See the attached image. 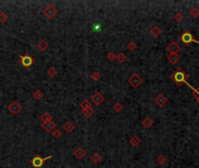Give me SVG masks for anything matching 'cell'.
I'll return each instance as SVG.
<instances>
[{"mask_svg": "<svg viewBox=\"0 0 199 168\" xmlns=\"http://www.w3.org/2000/svg\"><path fill=\"white\" fill-rule=\"evenodd\" d=\"M50 120H53V117H52V115L49 113V112H43V113L41 115V122H42V124L43 123H47V122H50Z\"/></svg>", "mask_w": 199, "mask_h": 168, "instance_id": "19", "label": "cell"}, {"mask_svg": "<svg viewBox=\"0 0 199 168\" xmlns=\"http://www.w3.org/2000/svg\"><path fill=\"white\" fill-rule=\"evenodd\" d=\"M155 103H156L158 106H164V105L167 103V98H166L163 94H158V95L155 97Z\"/></svg>", "mask_w": 199, "mask_h": 168, "instance_id": "10", "label": "cell"}, {"mask_svg": "<svg viewBox=\"0 0 199 168\" xmlns=\"http://www.w3.org/2000/svg\"><path fill=\"white\" fill-rule=\"evenodd\" d=\"M167 60L171 64H176L179 62V55L178 54H169Z\"/></svg>", "mask_w": 199, "mask_h": 168, "instance_id": "14", "label": "cell"}, {"mask_svg": "<svg viewBox=\"0 0 199 168\" xmlns=\"http://www.w3.org/2000/svg\"><path fill=\"white\" fill-rule=\"evenodd\" d=\"M21 110H22V106H21V104L18 103V102H12V103L8 105V112H10L11 115H13V116L19 115L20 112H21Z\"/></svg>", "mask_w": 199, "mask_h": 168, "instance_id": "6", "label": "cell"}, {"mask_svg": "<svg viewBox=\"0 0 199 168\" xmlns=\"http://www.w3.org/2000/svg\"><path fill=\"white\" fill-rule=\"evenodd\" d=\"M74 128H75V126H74V124L72 122H66L63 124V131L67 132V133H72L74 131Z\"/></svg>", "mask_w": 199, "mask_h": 168, "instance_id": "15", "label": "cell"}, {"mask_svg": "<svg viewBox=\"0 0 199 168\" xmlns=\"http://www.w3.org/2000/svg\"><path fill=\"white\" fill-rule=\"evenodd\" d=\"M187 78H189V75L186 74V72H184L182 69H178V70H176L174 74H172V76H171V79L177 84L178 87H180L183 83H187Z\"/></svg>", "mask_w": 199, "mask_h": 168, "instance_id": "1", "label": "cell"}, {"mask_svg": "<svg viewBox=\"0 0 199 168\" xmlns=\"http://www.w3.org/2000/svg\"><path fill=\"white\" fill-rule=\"evenodd\" d=\"M112 110L116 112V113H120V112L123 110V106H122V104L121 103H116L115 105H114V107H112Z\"/></svg>", "mask_w": 199, "mask_h": 168, "instance_id": "27", "label": "cell"}, {"mask_svg": "<svg viewBox=\"0 0 199 168\" xmlns=\"http://www.w3.org/2000/svg\"><path fill=\"white\" fill-rule=\"evenodd\" d=\"M166 161H167V159H166V156L165 155H158L157 156V162H158V165L159 166H164L165 163H166Z\"/></svg>", "mask_w": 199, "mask_h": 168, "instance_id": "24", "label": "cell"}, {"mask_svg": "<svg viewBox=\"0 0 199 168\" xmlns=\"http://www.w3.org/2000/svg\"><path fill=\"white\" fill-rule=\"evenodd\" d=\"M42 128H43L46 132H52V131H54V130L56 128V124H55V122L50 120V122L43 123V124H42Z\"/></svg>", "mask_w": 199, "mask_h": 168, "instance_id": "11", "label": "cell"}, {"mask_svg": "<svg viewBox=\"0 0 199 168\" xmlns=\"http://www.w3.org/2000/svg\"><path fill=\"white\" fill-rule=\"evenodd\" d=\"M187 84H189V83H187ZM189 85H190V84H189ZM190 88L193 90V95H197V96L199 97V88H198V89H194V88H192L191 85H190Z\"/></svg>", "mask_w": 199, "mask_h": 168, "instance_id": "35", "label": "cell"}, {"mask_svg": "<svg viewBox=\"0 0 199 168\" xmlns=\"http://www.w3.org/2000/svg\"><path fill=\"white\" fill-rule=\"evenodd\" d=\"M48 47H49V43H48L45 39H42V40H40V41L38 42V49H39L40 51H45V50H47V49H48Z\"/></svg>", "mask_w": 199, "mask_h": 168, "instance_id": "13", "label": "cell"}, {"mask_svg": "<svg viewBox=\"0 0 199 168\" xmlns=\"http://www.w3.org/2000/svg\"><path fill=\"white\" fill-rule=\"evenodd\" d=\"M150 34L154 36V38H158L160 34H162V31H160V28L157 27V26H154L151 29H150Z\"/></svg>", "mask_w": 199, "mask_h": 168, "instance_id": "17", "label": "cell"}, {"mask_svg": "<svg viewBox=\"0 0 199 168\" xmlns=\"http://www.w3.org/2000/svg\"><path fill=\"white\" fill-rule=\"evenodd\" d=\"M34 59L32 57V56L30 55V54H25V55H22L21 57L19 59V63L25 68V69H30L33 64H34Z\"/></svg>", "mask_w": 199, "mask_h": 168, "instance_id": "2", "label": "cell"}, {"mask_svg": "<svg viewBox=\"0 0 199 168\" xmlns=\"http://www.w3.org/2000/svg\"><path fill=\"white\" fill-rule=\"evenodd\" d=\"M190 15H191L192 18H198V16H199V8H198V7H193V8L191 10V12H190Z\"/></svg>", "mask_w": 199, "mask_h": 168, "instance_id": "28", "label": "cell"}, {"mask_svg": "<svg viewBox=\"0 0 199 168\" xmlns=\"http://www.w3.org/2000/svg\"><path fill=\"white\" fill-rule=\"evenodd\" d=\"M92 78H93L94 81H98V79L101 78V75H100L98 72H94V74L92 75Z\"/></svg>", "mask_w": 199, "mask_h": 168, "instance_id": "34", "label": "cell"}, {"mask_svg": "<svg viewBox=\"0 0 199 168\" xmlns=\"http://www.w3.org/2000/svg\"><path fill=\"white\" fill-rule=\"evenodd\" d=\"M47 75H48L50 78H54V77L58 76V70H56L54 67H52V68H49V69L47 70Z\"/></svg>", "mask_w": 199, "mask_h": 168, "instance_id": "22", "label": "cell"}, {"mask_svg": "<svg viewBox=\"0 0 199 168\" xmlns=\"http://www.w3.org/2000/svg\"><path fill=\"white\" fill-rule=\"evenodd\" d=\"M92 103H94L95 105H101L103 102H104V97L102 96L101 92H95L93 96H92V99H90Z\"/></svg>", "mask_w": 199, "mask_h": 168, "instance_id": "9", "label": "cell"}, {"mask_svg": "<svg viewBox=\"0 0 199 168\" xmlns=\"http://www.w3.org/2000/svg\"><path fill=\"white\" fill-rule=\"evenodd\" d=\"M142 124H143L144 127L150 128V127L154 125V120H152V118H150V117H145V118L143 119V122H142Z\"/></svg>", "mask_w": 199, "mask_h": 168, "instance_id": "18", "label": "cell"}, {"mask_svg": "<svg viewBox=\"0 0 199 168\" xmlns=\"http://www.w3.org/2000/svg\"><path fill=\"white\" fill-rule=\"evenodd\" d=\"M94 112H95V111H94V109H93V107L87 109V110H84V111H83V116H84V117H87V118H90V117L94 115Z\"/></svg>", "mask_w": 199, "mask_h": 168, "instance_id": "25", "label": "cell"}, {"mask_svg": "<svg viewBox=\"0 0 199 168\" xmlns=\"http://www.w3.org/2000/svg\"><path fill=\"white\" fill-rule=\"evenodd\" d=\"M116 60H117L120 63H124L125 60H127V56H125L124 53H118V54H116Z\"/></svg>", "mask_w": 199, "mask_h": 168, "instance_id": "23", "label": "cell"}, {"mask_svg": "<svg viewBox=\"0 0 199 168\" xmlns=\"http://www.w3.org/2000/svg\"><path fill=\"white\" fill-rule=\"evenodd\" d=\"M107 59H108L109 61H115V60H116V54L114 53V51H110V53H108V55H107Z\"/></svg>", "mask_w": 199, "mask_h": 168, "instance_id": "30", "label": "cell"}, {"mask_svg": "<svg viewBox=\"0 0 199 168\" xmlns=\"http://www.w3.org/2000/svg\"><path fill=\"white\" fill-rule=\"evenodd\" d=\"M127 47H128V49H129V50L134 51V50H136V48H137V44H136L135 42H129Z\"/></svg>", "mask_w": 199, "mask_h": 168, "instance_id": "32", "label": "cell"}, {"mask_svg": "<svg viewBox=\"0 0 199 168\" xmlns=\"http://www.w3.org/2000/svg\"><path fill=\"white\" fill-rule=\"evenodd\" d=\"M179 39H180V41H182L184 44H186V46H189L190 43H193V42H194V43H197V44H199V41H198V40H196V39H194V36H193L190 32H187V31H186L185 33H183V34L180 35V38H179Z\"/></svg>", "mask_w": 199, "mask_h": 168, "instance_id": "5", "label": "cell"}, {"mask_svg": "<svg viewBox=\"0 0 199 168\" xmlns=\"http://www.w3.org/2000/svg\"><path fill=\"white\" fill-rule=\"evenodd\" d=\"M92 161H93L94 163H100V162L102 161V155H101L100 153H94V154L92 155Z\"/></svg>", "mask_w": 199, "mask_h": 168, "instance_id": "21", "label": "cell"}, {"mask_svg": "<svg viewBox=\"0 0 199 168\" xmlns=\"http://www.w3.org/2000/svg\"><path fill=\"white\" fill-rule=\"evenodd\" d=\"M166 50L169 51V54H178V51L180 50V47L176 41H174V42H170L167 44Z\"/></svg>", "mask_w": 199, "mask_h": 168, "instance_id": "8", "label": "cell"}, {"mask_svg": "<svg viewBox=\"0 0 199 168\" xmlns=\"http://www.w3.org/2000/svg\"><path fill=\"white\" fill-rule=\"evenodd\" d=\"M33 96H34V98L35 99H41L42 97H43V94H42V91H40V90H35L34 91V94H33Z\"/></svg>", "mask_w": 199, "mask_h": 168, "instance_id": "29", "label": "cell"}, {"mask_svg": "<svg viewBox=\"0 0 199 168\" xmlns=\"http://www.w3.org/2000/svg\"><path fill=\"white\" fill-rule=\"evenodd\" d=\"M52 133H53V138H55V139H60L62 135V131L60 128H55L54 131H52Z\"/></svg>", "mask_w": 199, "mask_h": 168, "instance_id": "26", "label": "cell"}, {"mask_svg": "<svg viewBox=\"0 0 199 168\" xmlns=\"http://www.w3.org/2000/svg\"><path fill=\"white\" fill-rule=\"evenodd\" d=\"M49 159H52V155L46 156V158H41L40 155H34L33 159L31 160V163H32V166H33L34 168H42L43 163H45L47 160H49Z\"/></svg>", "mask_w": 199, "mask_h": 168, "instance_id": "4", "label": "cell"}, {"mask_svg": "<svg viewBox=\"0 0 199 168\" xmlns=\"http://www.w3.org/2000/svg\"><path fill=\"white\" fill-rule=\"evenodd\" d=\"M74 156H75L76 159L81 160V159H83L84 156H86V151H84L82 147H77V148L74 151Z\"/></svg>", "mask_w": 199, "mask_h": 168, "instance_id": "12", "label": "cell"}, {"mask_svg": "<svg viewBox=\"0 0 199 168\" xmlns=\"http://www.w3.org/2000/svg\"><path fill=\"white\" fill-rule=\"evenodd\" d=\"M80 107L82 109V111L87 110V109H90L92 107V102L89 99H83L81 103H80Z\"/></svg>", "mask_w": 199, "mask_h": 168, "instance_id": "16", "label": "cell"}, {"mask_svg": "<svg viewBox=\"0 0 199 168\" xmlns=\"http://www.w3.org/2000/svg\"><path fill=\"white\" fill-rule=\"evenodd\" d=\"M7 19H8V16L6 13H0V22H6Z\"/></svg>", "mask_w": 199, "mask_h": 168, "instance_id": "33", "label": "cell"}, {"mask_svg": "<svg viewBox=\"0 0 199 168\" xmlns=\"http://www.w3.org/2000/svg\"><path fill=\"white\" fill-rule=\"evenodd\" d=\"M175 20H176V22H182V21L184 20L183 14H182V13H176V15H175Z\"/></svg>", "mask_w": 199, "mask_h": 168, "instance_id": "31", "label": "cell"}, {"mask_svg": "<svg viewBox=\"0 0 199 168\" xmlns=\"http://www.w3.org/2000/svg\"><path fill=\"white\" fill-rule=\"evenodd\" d=\"M56 14H58V10H56L53 5H47V6L43 8V15H45L47 19H53Z\"/></svg>", "mask_w": 199, "mask_h": 168, "instance_id": "7", "label": "cell"}, {"mask_svg": "<svg viewBox=\"0 0 199 168\" xmlns=\"http://www.w3.org/2000/svg\"><path fill=\"white\" fill-rule=\"evenodd\" d=\"M128 83L134 88V89H137L140 87V84L143 83V78H142L138 74H132L129 78H128Z\"/></svg>", "mask_w": 199, "mask_h": 168, "instance_id": "3", "label": "cell"}, {"mask_svg": "<svg viewBox=\"0 0 199 168\" xmlns=\"http://www.w3.org/2000/svg\"><path fill=\"white\" fill-rule=\"evenodd\" d=\"M139 144H140V139H139L137 135H132V137L130 138V145H131V146L137 147Z\"/></svg>", "mask_w": 199, "mask_h": 168, "instance_id": "20", "label": "cell"}]
</instances>
